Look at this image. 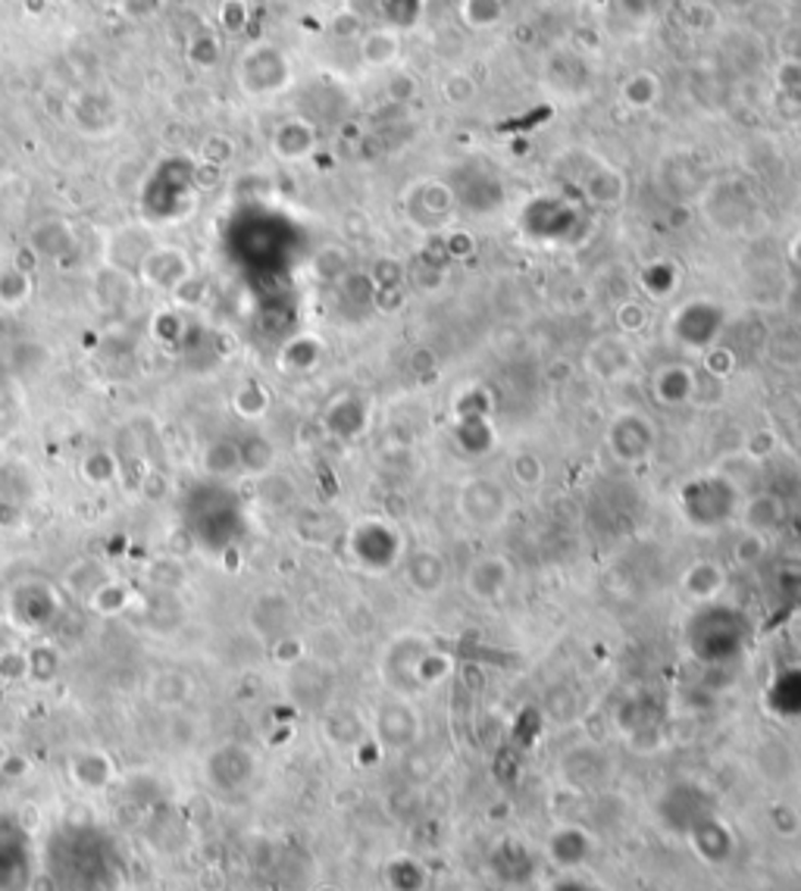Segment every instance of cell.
Here are the masks:
<instances>
[{
    "mask_svg": "<svg viewBox=\"0 0 801 891\" xmlns=\"http://www.w3.org/2000/svg\"><path fill=\"white\" fill-rule=\"evenodd\" d=\"M457 510L473 529H492L507 514V494L492 479H470L457 494Z\"/></svg>",
    "mask_w": 801,
    "mask_h": 891,
    "instance_id": "cell-1",
    "label": "cell"
},
{
    "mask_svg": "<svg viewBox=\"0 0 801 891\" xmlns=\"http://www.w3.org/2000/svg\"><path fill=\"white\" fill-rule=\"evenodd\" d=\"M464 586L470 591L473 601L498 604V601H504V594L514 586V569H511V563L501 561V557H479L467 569Z\"/></svg>",
    "mask_w": 801,
    "mask_h": 891,
    "instance_id": "cell-2",
    "label": "cell"
},
{
    "mask_svg": "<svg viewBox=\"0 0 801 891\" xmlns=\"http://www.w3.org/2000/svg\"><path fill=\"white\" fill-rule=\"evenodd\" d=\"M164 3L166 0H119V10H122V16L142 23V20L157 16V13L164 10Z\"/></svg>",
    "mask_w": 801,
    "mask_h": 891,
    "instance_id": "cell-11",
    "label": "cell"
},
{
    "mask_svg": "<svg viewBox=\"0 0 801 891\" xmlns=\"http://www.w3.org/2000/svg\"><path fill=\"white\" fill-rule=\"evenodd\" d=\"M216 25L223 35H241L248 28V3L244 0H219Z\"/></svg>",
    "mask_w": 801,
    "mask_h": 891,
    "instance_id": "cell-8",
    "label": "cell"
},
{
    "mask_svg": "<svg viewBox=\"0 0 801 891\" xmlns=\"http://www.w3.org/2000/svg\"><path fill=\"white\" fill-rule=\"evenodd\" d=\"M407 582L420 594H435L445 586V563L432 551H417L407 563Z\"/></svg>",
    "mask_w": 801,
    "mask_h": 891,
    "instance_id": "cell-4",
    "label": "cell"
},
{
    "mask_svg": "<svg viewBox=\"0 0 801 891\" xmlns=\"http://www.w3.org/2000/svg\"><path fill=\"white\" fill-rule=\"evenodd\" d=\"M142 279L154 288H172L182 285L191 276V263L186 251H176V248H151L147 257L139 266Z\"/></svg>",
    "mask_w": 801,
    "mask_h": 891,
    "instance_id": "cell-3",
    "label": "cell"
},
{
    "mask_svg": "<svg viewBox=\"0 0 801 891\" xmlns=\"http://www.w3.org/2000/svg\"><path fill=\"white\" fill-rule=\"evenodd\" d=\"M28 298V276L23 269H3L0 273V301L10 306L23 304Z\"/></svg>",
    "mask_w": 801,
    "mask_h": 891,
    "instance_id": "cell-9",
    "label": "cell"
},
{
    "mask_svg": "<svg viewBox=\"0 0 801 891\" xmlns=\"http://www.w3.org/2000/svg\"><path fill=\"white\" fill-rule=\"evenodd\" d=\"M186 57H189V63L194 70L201 72L216 70V63H219V57H223V41H219V35H213V32H194L189 38V47H186Z\"/></svg>",
    "mask_w": 801,
    "mask_h": 891,
    "instance_id": "cell-6",
    "label": "cell"
},
{
    "mask_svg": "<svg viewBox=\"0 0 801 891\" xmlns=\"http://www.w3.org/2000/svg\"><path fill=\"white\" fill-rule=\"evenodd\" d=\"M63 3H82V0H63Z\"/></svg>",
    "mask_w": 801,
    "mask_h": 891,
    "instance_id": "cell-13",
    "label": "cell"
},
{
    "mask_svg": "<svg viewBox=\"0 0 801 891\" xmlns=\"http://www.w3.org/2000/svg\"><path fill=\"white\" fill-rule=\"evenodd\" d=\"M724 569L717 563H695L692 569H685L683 591L692 601H710L724 591Z\"/></svg>",
    "mask_w": 801,
    "mask_h": 891,
    "instance_id": "cell-5",
    "label": "cell"
},
{
    "mask_svg": "<svg viewBox=\"0 0 801 891\" xmlns=\"http://www.w3.org/2000/svg\"><path fill=\"white\" fill-rule=\"evenodd\" d=\"M511 469L519 479V485L533 489V485H542L545 479V463L536 454H519L517 460H511Z\"/></svg>",
    "mask_w": 801,
    "mask_h": 891,
    "instance_id": "cell-10",
    "label": "cell"
},
{
    "mask_svg": "<svg viewBox=\"0 0 801 891\" xmlns=\"http://www.w3.org/2000/svg\"><path fill=\"white\" fill-rule=\"evenodd\" d=\"M48 7H50V0H23V10L28 13V16H35V20H38V16H45V13H48Z\"/></svg>",
    "mask_w": 801,
    "mask_h": 891,
    "instance_id": "cell-12",
    "label": "cell"
},
{
    "mask_svg": "<svg viewBox=\"0 0 801 891\" xmlns=\"http://www.w3.org/2000/svg\"><path fill=\"white\" fill-rule=\"evenodd\" d=\"M72 244V234L67 229V222L53 219V222H41L35 232H32V251L38 254H60Z\"/></svg>",
    "mask_w": 801,
    "mask_h": 891,
    "instance_id": "cell-7",
    "label": "cell"
}]
</instances>
